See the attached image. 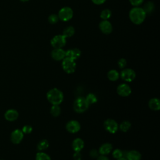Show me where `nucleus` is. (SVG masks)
<instances>
[{"label": "nucleus", "mask_w": 160, "mask_h": 160, "mask_svg": "<svg viewBox=\"0 0 160 160\" xmlns=\"http://www.w3.org/2000/svg\"><path fill=\"white\" fill-rule=\"evenodd\" d=\"M46 98L52 105H59L64 100V94L58 88H54L47 92Z\"/></svg>", "instance_id": "1"}, {"label": "nucleus", "mask_w": 160, "mask_h": 160, "mask_svg": "<svg viewBox=\"0 0 160 160\" xmlns=\"http://www.w3.org/2000/svg\"><path fill=\"white\" fill-rule=\"evenodd\" d=\"M146 14L142 8L136 6L132 8L129 13L130 20L135 24L139 25L144 22Z\"/></svg>", "instance_id": "2"}, {"label": "nucleus", "mask_w": 160, "mask_h": 160, "mask_svg": "<svg viewBox=\"0 0 160 160\" xmlns=\"http://www.w3.org/2000/svg\"><path fill=\"white\" fill-rule=\"evenodd\" d=\"M89 106V104L84 97L77 98L73 102V109L77 113H82L85 112L88 109Z\"/></svg>", "instance_id": "3"}, {"label": "nucleus", "mask_w": 160, "mask_h": 160, "mask_svg": "<svg viewBox=\"0 0 160 160\" xmlns=\"http://www.w3.org/2000/svg\"><path fill=\"white\" fill-rule=\"evenodd\" d=\"M62 61V68L65 72L68 74H72L74 72L76 68L75 60L65 57Z\"/></svg>", "instance_id": "4"}, {"label": "nucleus", "mask_w": 160, "mask_h": 160, "mask_svg": "<svg viewBox=\"0 0 160 160\" xmlns=\"http://www.w3.org/2000/svg\"><path fill=\"white\" fill-rule=\"evenodd\" d=\"M104 128L108 132L115 134L119 129V124L114 119L108 118L104 122Z\"/></svg>", "instance_id": "5"}, {"label": "nucleus", "mask_w": 160, "mask_h": 160, "mask_svg": "<svg viewBox=\"0 0 160 160\" xmlns=\"http://www.w3.org/2000/svg\"><path fill=\"white\" fill-rule=\"evenodd\" d=\"M119 77L125 82H132L136 78L135 71L131 68H124L119 74Z\"/></svg>", "instance_id": "6"}, {"label": "nucleus", "mask_w": 160, "mask_h": 160, "mask_svg": "<svg viewBox=\"0 0 160 160\" xmlns=\"http://www.w3.org/2000/svg\"><path fill=\"white\" fill-rule=\"evenodd\" d=\"M58 17L62 21H68L73 16V11L69 7H64L61 8L58 12Z\"/></svg>", "instance_id": "7"}, {"label": "nucleus", "mask_w": 160, "mask_h": 160, "mask_svg": "<svg viewBox=\"0 0 160 160\" xmlns=\"http://www.w3.org/2000/svg\"><path fill=\"white\" fill-rule=\"evenodd\" d=\"M66 44V38L62 35H56L51 40V44L54 48H62Z\"/></svg>", "instance_id": "8"}, {"label": "nucleus", "mask_w": 160, "mask_h": 160, "mask_svg": "<svg viewBox=\"0 0 160 160\" xmlns=\"http://www.w3.org/2000/svg\"><path fill=\"white\" fill-rule=\"evenodd\" d=\"M65 128L68 132L74 134L77 133L80 131L81 124L79 122L76 120H71L66 123Z\"/></svg>", "instance_id": "9"}, {"label": "nucleus", "mask_w": 160, "mask_h": 160, "mask_svg": "<svg viewBox=\"0 0 160 160\" xmlns=\"http://www.w3.org/2000/svg\"><path fill=\"white\" fill-rule=\"evenodd\" d=\"M118 95L122 97H127L129 96L132 92L131 87L126 83H122L118 86L116 89Z\"/></svg>", "instance_id": "10"}, {"label": "nucleus", "mask_w": 160, "mask_h": 160, "mask_svg": "<svg viewBox=\"0 0 160 160\" xmlns=\"http://www.w3.org/2000/svg\"><path fill=\"white\" fill-rule=\"evenodd\" d=\"M123 157L127 160H141V154L136 150H131L129 151H123Z\"/></svg>", "instance_id": "11"}, {"label": "nucleus", "mask_w": 160, "mask_h": 160, "mask_svg": "<svg viewBox=\"0 0 160 160\" xmlns=\"http://www.w3.org/2000/svg\"><path fill=\"white\" fill-rule=\"evenodd\" d=\"M23 137L24 133L22 132V131L21 129H17L11 132L10 139L12 143L18 144L21 142V141L23 139Z\"/></svg>", "instance_id": "12"}, {"label": "nucleus", "mask_w": 160, "mask_h": 160, "mask_svg": "<svg viewBox=\"0 0 160 160\" xmlns=\"http://www.w3.org/2000/svg\"><path fill=\"white\" fill-rule=\"evenodd\" d=\"M51 56L56 61H61L66 57V51L62 48H54L51 51Z\"/></svg>", "instance_id": "13"}, {"label": "nucleus", "mask_w": 160, "mask_h": 160, "mask_svg": "<svg viewBox=\"0 0 160 160\" xmlns=\"http://www.w3.org/2000/svg\"><path fill=\"white\" fill-rule=\"evenodd\" d=\"M99 27L101 31L105 34H109L112 31V24L108 20H102L99 23Z\"/></svg>", "instance_id": "14"}, {"label": "nucleus", "mask_w": 160, "mask_h": 160, "mask_svg": "<svg viewBox=\"0 0 160 160\" xmlns=\"http://www.w3.org/2000/svg\"><path fill=\"white\" fill-rule=\"evenodd\" d=\"M84 147V142L81 138H77L72 141V148L74 152H81Z\"/></svg>", "instance_id": "15"}, {"label": "nucleus", "mask_w": 160, "mask_h": 160, "mask_svg": "<svg viewBox=\"0 0 160 160\" xmlns=\"http://www.w3.org/2000/svg\"><path fill=\"white\" fill-rule=\"evenodd\" d=\"M112 149V145L109 142H105L99 147L98 152L100 155L106 156L111 152Z\"/></svg>", "instance_id": "16"}, {"label": "nucleus", "mask_w": 160, "mask_h": 160, "mask_svg": "<svg viewBox=\"0 0 160 160\" xmlns=\"http://www.w3.org/2000/svg\"><path fill=\"white\" fill-rule=\"evenodd\" d=\"M81 51L78 48H73L71 49H68L66 51V57L71 58L74 60H76L81 56Z\"/></svg>", "instance_id": "17"}, {"label": "nucleus", "mask_w": 160, "mask_h": 160, "mask_svg": "<svg viewBox=\"0 0 160 160\" xmlns=\"http://www.w3.org/2000/svg\"><path fill=\"white\" fill-rule=\"evenodd\" d=\"M19 116L18 112L14 109H10L6 111V112L4 114L5 119L9 121H14L18 119Z\"/></svg>", "instance_id": "18"}, {"label": "nucleus", "mask_w": 160, "mask_h": 160, "mask_svg": "<svg viewBox=\"0 0 160 160\" xmlns=\"http://www.w3.org/2000/svg\"><path fill=\"white\" fill-rule=\"evenodd\" d=\"M149 108L153 111H159L160 109V100L157 98H151L148 102Z\"/></svg>", "instance_id": "19"}, {"label": "nucleus", "mask_w": 160, "mask_h": 160, "mask_svg": "<svg viewBox=\"0 0 160 160\" xmlns=\"http://www.w3.org/2000/svg\"><path fill=\"white\" fill-rule=\"evenodd\" d=\"M108 78L111 81H116L119 78V73L115 69H111L108 72Z\"/></svg>", "instance_id": "20"}, {"label": "nucleus", "mask_w": 160, "mask_h": 160, "mask_svg": "<svg viewBox=\"0 0 160 160\" xmlns=\"http://www.w3.org/2000/svg\"><path fill=\"white\" fill-rule=\"evenodd\" d=\"M49 143L48 141L46 139H43L38 142L37 145V149L39 151H42L44 150L47 149L49 148Z\"/></svg>", "instance_id": "21"}, {"label": "nucleus", "mask_w": 160, "mask_h": 160, "mask_svg": "<svg viewBox=\"0 0 160 160\" xmlns=\"http://www.w3.org/2000/svg\"><path fill=\"white\" fill-rule=\"evenodd\" d=\"M143 9V10L144 11V12H146V14H151L154 9V5L153 4V2H151V1H148L146 2L144 5L143 6V7L142 8Z\"/></svg>", "instance_id": "22"}, {"label": "nucleus", "mask_w": 160, "mask_h": 160, "mask_svg": "<svg viewBox=\"0 0 160 160\" xmlns=\"http://www.w3.org/2000/svg\"><path fill=\"white\" fill-rule=\"evenodd\" d=\"M61 112V108L59 107V105H52L51 109H50V113L54 117L57 118L58 117Z\"/></svg>", "instance_id": "23"}, {"label": "nucleus", "mask_w": 160, "mask_h": 160, "mask_svg": "<svg viewBox=\"0 0 160 160\" xmlns=\"http://www.w3.org/2000/svg\"><path fill=\"white\" fill-rule=\"evenodd\" d=\"M75 32V29L72 26H68L66 27L63 32H62V35L66 38H70L74 35Z\"/></svg>", "instance_id": "24"}, {"label": "nucleus", "mask_w": 160, "mask_h": 160, "mask_svg": "<svg viewBox=\"0 0 160 160\" xmlns=\"http://www.w3.org/2000/svg\"><path fill=\"white\" fill-rule=\"evenodd\" d=\"M131 124L128 121H124L119 125V129L123 132H126L131 128Z\"/></svg>", "instance_id": "25"}, {"label": "nucleus", "mask_w": 160, "mask_h": 160, "mask_svg": "<svg viewBox=\"0 0 160 160\" xmlns=\"http://www.w3.org/2000/svg\"><path fill=\"white\" fill-rule=\"evenodd\" d=\"M86 101L88 102V103L91 105V104H95L98 102V98L97 96L93 94V93H89L86 97L85 98Z\"/></svg>", "instance_id": "26"}, {"label": "nucleus", "mask_w": 160, "mask_h": 160, "mask_svg": "<svg viewBox=\"0 0 160 160\" xmlns=\"http://www.w3.org/2000/svg\"><path fill=\"white\" fill-rule=\"evenodd\" d=\"M36 160H51L49 155L42 151H39L36 154Z\"/></svg>", "instance_id": "27"}, {"label": "nucleus", "mask_w": 160, "mask_h": 160, "mask_svg": "<svg viewBox=\"0 0 160 160\" xmlns=\"http://www.w3.org/2000/svg\"><path fill=\"white\" fill-rule=\"evenodd\" d=\"M111 14H112V12L109 9H105L101 11L100 16L102 19L108 20L109 18H110V17L111 16Z\"/></svg>", "instance_id": "28"}, {"label": "nucleus", "mask_w": 160, "mask_h": 160, "mask_svg": "<svg viewBox=\"0 0 160 160\" xmlns=\"http://www.w3.org/2000/svg\"><path fill=\"white\" fill-rule=\"evenodd\" d=\"M112 156L116 159H119L123 157V151L120 149H115L112 152Z\"/></svg>", "instance_id": "29"}, {"label": "nucleus", "mask_w": 160, "mask_h": 160, "mask_svg": "<svg viewBox=\"0 0 160 160\" xmlns=\"http://www.w3.org/2000/svg\"><path fill=\"white\" fill-rule=\"evenodd\" d=\"M59 21V17L58 15L52 14L48 17V21L51 24H56Z\"/></svg>", "instance_id": "30"}, {"label": "nucleus", "mask_w": 160, "mask_h": 160, "mask_svg": "<svg viewBox=\"0 0 160 160\" xmlns=\"http://www.w3.org/2000/svg\"><path fill=\"white\" fill-rule=\"evenodd\" d=\"M127 64V61L124 58H121L119 59L118 62V67L120 69H124L125 68V67L126 66Z\"/></svg>", "instance_id": "31"}, {"label": "nucleus", "mask_w": 160, "mask_h": 160, "mask_svg": "<svg viewBox=\"0 0 160 160\" xmlns=\"http://www.w3.org/2000/svg\"><path fill=\"white\" fill-rule=\"evenodd\" d=\"M21 131L24 134H30L32 131V128L30 125H25L23 126Z\"/></svg>", "instance_id": "32"}, {"label": "nucleus", "mask_w": 160, "mask_h": 160, "mask_svg": "<svg viewBox=\"0 0 160 160\" xmlns=\"http://www.w3.org/2000/svg\"><path fill=\"white\" fill-rule=\"evenodd\" d=\"M89 156L92 158H97L99 156V152L96 149H91L89 152Z\"/></svg>", "instance_id": "33"}, {"label": "nucleus", "mask_w": 160, "mask_h": 160, "mask_svg": "<svg viewBox=\"0 0 160 160\" xmlns=\"http://www.w3.org/2000/svg\"><path fill=\"white\" fill-rule=\"evenodd\" d=\"M130 3L131 4V5L134 6H139V5H141L144 0H129Z\"/></svg>", "instance_id": "34"}, {"label": "nucleus", "mask_w": 160, "mask_h": 160, "mask_svg": "<svg viewBox=\"0 0 160 160\" xmlns=\"http://www.w3.org/2000/svg\"><path fill=\"white\" fill-rule=\"evenodd\" d=\"M72 157L74 160H81L82 159V155L80 152H74Z\"/></svg>", "instance_id": "35"}, {"label": "nucleus", "mask_w": 160, "mask_h": 160, "mask_svg": "<svg viewBox=\"0 0 160 160\" xmlns=\"http://www.w3.org/2000/svg\"><path fill=\"white\" fill-rule=\"evenodd\" d=\"M92 1L93 3H94L95 4H97V5H100V4H103L106 0H91Z\"/></svg>", "instance_id": "36"}, {"label": "nucleus", "mask_w": 160, "mask_h": 160, "mask_svg": "<svg viewBox=\"0 0 160 160\" xmlns=\"http://www.w3.org/2000/svg\"><path fill=\"white\" fill-rule=\"evenodd\" d=\"M97 160H109V159L106 156L100 155L97 158Z\"/></svg>", "instance_id": "37"}, {"label": "nucleus", "mask_w": 160, "mask_h": 160, "mask_svg": "<svg viewBox=\"0 0 160 160\" xmlns=\"http://www.w3.org/2000/svg\"><path fill=\"white\" fill-rule=\"evenodd\" d=\"M116 160H127L125 158H124V157H122V158H119V159H117Z\"/></svg>", "instance_id": "38"}, {"label": "nucleus", "mask_w": 160, "mask_h": 160, "mask_svg": "<svg viewBox=\"0 0 160 160\" xmlns=\"http://www.w3.org/2000/svg\"><path fill=\"white\" fill-rule=\"evenodd\" d=\"M21 1L22 2H26V1H28L29 0H21Z\"/></svg>", "instance_id": "39"}]
</instances>
